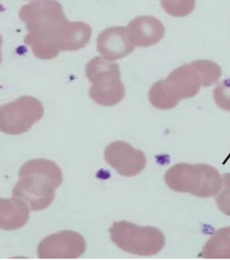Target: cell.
I'll list each match as a JSON object with an SVG mask.
<instances>
[{"label": "cell", "instance_id": "1", "mask_svg": "<svg viewBox=\"0 0 230 260\" xmlns=\"http://www.w3.org/2000/svg\"><path fill=\"white\" fill-rule=\"evenodd\" d=\"M62 183V170L55 162L43 158L34 159L21 167L19 180L12 194L25 201L31 211H42L52 204L56 189Z\"/></svg>", "mask_w": 230, "mask_h": 260}, {"label": "cell", "instance_id": "2", "mask_svg": "<svg viewBox=\"0 0 230 260\" xmlns=\"http://www.w3.org/2000/svg\"><path fill=\"white\" fill-rule=\"evenodd\" d=\"M164 181L174 192L189 193L200 198L217 195L222 186L219 172L204 164H176L167 170Z\"/></svg>", "mask_w": 230, "mask_h": 260}, {"label": "cell", "instance_id": "3", "mask_svg": "<svg viewBox=\"0 0 230 260\" xmlns=\"http://www.w3.org/2000/svg\"><path fill=\"white\" fill-rule=\"evenodd\" d=\"M201 86V76L194 64H184L172 71L165 80L154 83L149 90V101L158 110H172L181 100L196 96Z\"/></svg>", "mask_w": 230, "mask_h": 260}, {"label": "cell", "instance_id": "4", "mask_svg": "<svg viewBox=\"0 0 230 260\" xmlns=\"http://www.w3.org/2000/svg\"><path fill=\"white\" fill-rule=\"evenodd\" d=\"M85 75L92 83L89 96L102 107H113L125 96L119 64L95 56L85 67Z\"/></svg>", "mask_w": 230, "mask_h": 260}, {"label": "cell", "instance_id": "5", "mask_svg": "<svg viewBox=\"0 0 230 260\" xmlns=\"http://www.w3.org/2000/svg\"><path fill=\"white\" fill-rule=\"evenodd\" d=\"M108 232L112 243L124 252L133 255H156L165 246L164 233L156 227L140 226L125 220L116 221Z\"/></svg>", "mask_w": 230, "mask_h": 260}, {"label": "cell", "instance_id": "6", "mask_svg": "<svg viewBox=\"0 0 230 260\" xmlns=\"http://www.w3.org/2000/svg\"><path fill=\"white\" fill-rule=\"evenodd\" d=\"M19 17L25 24L28 34L50 39L56 42L59 47V32L68 19L59 2L31 1L21 7Z\"/></svg>", "mask_w": 230, "mask_h": 260}, {"label": "cell", "instance_id": "7", "mask_svg": "<svg viewBox=\"0 0 230 260\" xmlns=\"http://www.w3.org/2000/svg\"><path fill=\"white\" fill-rule=\"evenodd\" d=\"M43 103L31 95H22L0 107V130L7 135H21L44 116Z\"/></svg>", "mask_w": 230, "mask_h": 260}, {"label": "cell", "instance_id": "8", "mask_svg": "<svg viewBox=\"0 0 230 260\" xmlns=\"http://www.w3.org/2000/svg\"><path fill=\"white\" fill-rule=\"evenodd\" d=\"M87 249L80 233L63 230L43 239L37 248L40 258H77Z\"/></svg>", "mask_w": 230, "mask_h": 260}, {"label": "cell", "instance_id": "9", "mask_svg": "<svg viewBox=\"0 0 230 260\" xmlns=\"http://www.w3.org/2000/svg\"><path fill=\"white\" fill-rule=\"evenodd\" d=\"M104 159L118 174L125 177H133L141 173L146 167L145 154L133 147L127 142L114 141L106 146Z\"/></svg>", "mask_w": 230, "mask_h": 260}, {"label": "cell", "instance_id": "10", "mask_svg": "<svg viewBox=\"0 0 230 260\" xmlns=\"http://www.w3.org/2000/svg\"><path fill=\"white\" fill-rule=\"evenodd\" d=\"M125 26H113L100 32L97 38V51L107 60L127 57L135 49Z\"/></svg>", "mask_w": 230, "mask_h": 260}, {"label": "cell", "instance_id": "11", "mask_svg": "<svg viewBox=\"0 0 230 260\" xmlns=\"http://www.w3.org/2000/svg\"><path fill=\"white\" fill-rule=\"evenodd\" d=\"M127 28L130 38L136 47L155 46L165 35L164 25L154 16H137L128 23Z\"/></svg>", "mask_w": 230, "mask_h": 260}, {"label": "cell", "instance_id": "12", "mask_svg": "<svg viewBox=\"0 0 230 260\" xmlns=\"http://www.w3.org/2000/svg\"><path fill=\"white\" fill-rule=\"evenodd\" d=\"M29 219L27 203L21 199L0 200V227L4 230H16L23 227Z\"/></svg>", "mask_w": 230, "mask_h": 260}, {"label": "cell", "instance_id": "13", "mask_svg": "<svg viewBox=\"0 0 230 260\" xmlns=\"http://www.w3.org/2000/svg\"><path fill=\"white\" fill-rule=\"evenodd\" d=\"M91 25L80 21L67 22L59 34L61 52H74L87 46L92 37Z\"/></svg>", "mask_w": 230, "mask_h": 260}, {"label": "cell", "instance_id": "14", "mask_svg": "<svg viewBox=\"0 0 230 260\" xmlns=\"http://www.w3.org/2000/svg\"><path fill=\"white\" fill-rule=\"evenodd\" d=\"M204 258H230V226L219 229L200 252Z\"/></svg>", "mask_w": 230, "mask_h": 260}, {"label": "cell", "instance_id": "15", "mask_svg": "<svg viewBox=\"0 0 230 260\" xmlns=\"http://www.w3.org/2000/svg\"><path fill=\"white\" fill-rule=\"evenodd\" d=\"M193 63L200 73L204 87H209L216 84L222 76L220 67L213 61L201 59L194 61Z\"/></svg>", "mask_w": 230, "mask_h": 260}, {"label": "cell", "instance_id": "16", "mask_svg": "<svg viewBox=\"0 0 230 260\" xmlns=\"http://www.w3.org/2000/svg\"><path fill=\"white\" fill-rule=\"evenodd\" d=\"M218 209L223 214L230 216V173L222 176V186L215 198Z\"/></svg>", "mask_w": 230, "mask_h": 260}, {"label": "cell", "instance_id": "17", "mask_svg": "<svg viewBox=\"0 0 230 260\" xmlns=\"http://www.w3.org/2000/svg\"><path fill=\"white\" fill-rule=\"evenodd\" d=\"M162 8L167 12V14L173 16H185L189 15L194 10V1H179V2H170L162 1Z\"/></svg>", "mask_w": 230, "mask_h": 260}, {"label": "cell", "instance_id": "18", "mask_svg": "<svg viewBox=\"0 0 230 260\" xmlns=\"http://www.w3.org/2000/svg\"><path fill=\"white\" fill-rule=\"evenodd\" d=\"M213 99L219 108L230 112V79L223 80L216 86Z\"/></svg>", "mask_w": 230, "mask_h": 260}]
</instances>
